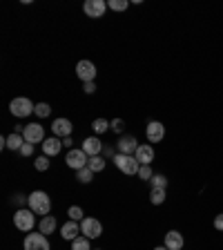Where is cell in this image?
Instances as JSON below:
<instances>
[{
    "label": "cell",
    "instance_id": "f1b7e54d",
    "mask_svg": "<svg viewBox=\"0 0 223 250\" xmlns=\"http://www.w3.org/2000/svg\"><path fill=\"white\" fill-rule=\"evenodd\" d=\"M107 7L109 9H114V11H125L127 7H130V2H127V0H109Z\"/></svg>",
    "mask_w": 223,
    "mask_h": 250
},
{
    "label": "cell",
    "instance_id": "ab89813d",
    "mask_svg": "<svg viewBox=\"0 0 223 250\" xmlns=\"http://www.w3.org/2000/svg\"><path fill=\"white\" fill-rule=\"evenodd\" d=\"M92 250H103V248H92Z\"/></svg>",
    "mask_w": 223,
    "mask_h": 250
},
{
    "label": "cell",
    "instance_id": "7c38bea8",
    "mask_svg": "<svg viewBox=\"0 0 223 250\" xmlns=\"http://www.w3.org/2000/svg\"><path fill=\"white\" fill-rule=\"evenodd\" d=\"M116 147H119V154H136L139 141H136L132 134H123L119 139V143H116Z\"/></svg>",
    "mask_w": 223,
    "mask_h": 250
},
{
    "label": "cell",
    "instance_id": "d4e9b609",
    "mask_svg": "<svg viewBox=\"0 0 223 250\" xmlns=\"http://www.w3.org/2000/svg\"><path fill=\"white\" fill-rule=\"evenodd\" d=\"M92 130L96 132V134H105V132L109 130V121H105V119H94Z\"/></svg>",
    "mask_w": 223,
    "mask_h": 250
},
{
    "label": "cell",
    "instance_id": "9c48e42d",
    "mask_svg": "<svg viewBox=\"0 0 223 250\" xmlns=\"http://www.w3.org/2000/svg\"><path fill=\"white\" fill-rule=\"evenodd\" d=\"M27 143H42L45 141V130H42L41 123H29L25 125V132H22Z\"/></svg>",
    "mask_w": 223,
    "mask_h": 250
},
{
    "label": "cell",
    "instance_id": "8992f818",
    "mask_svg": "<svg viewBox=\"0 0 223 250\" xmlns=\"http://www.w3.org/2000/svg\"><path fill=\"white\" fill-rule=\"evenodd\" d=\"M87 161L89 156L85 154L83 150H69L67 156H65V163H67V167H72V170H83V167H87Z\"/></svg>",
    "mask_w": 223,
    "mask_h": 250
},
{
    "label": "cell",
    "instance_id": "30bf717a",
    "mask_svg": "<svg viewBox=\"0 0 223 250\" xmlns=\"http://www.w3.org/2000/svg\"><path fill=\"white\" fill-rule=\"evenodd\" d=\"M83 11L89 18H103L105 11H107V2H103V0H85Z\"/></svg>",
    "mask_w": 223,
    "mask_h": 250
},
{
    "label": "cell",
    "instance_id": "d6a6232c",
    "mask_svg": "<svg viewBox=\"0 0 223 250\" xmlns=\"http://www.w3.org/2000/svg\"><path fill=\"white\" fill-rule=\"evenodd\" d=\"M20 154L22 156H31V154H34V143H25V146L20 147Z\"/></svg>",
    "mask_w": 223,
    "mask_h": 250
},
{
    "label": "cell",
    "instance_id": "3957f363",
    "mask_svg": "<svg viewBox=\"0 0 223 250\" xmlns=\"http://www.w3.org/2000/svg\"><path fill=\"white\" fill-rule=\"evenodd\" d=\"M112 161H114V166L119 167L123 174H130V177L132 174H139V170H141V163L136 161L134 154H116Z\"/></svg>",
    "mask_w": 223,
    "mask_h": 250
},
{
    "label": "cell",
    "instance_id": "7a4b0ae2",
    "mask_svg": "<svg viewBox=\"0 0 223 250\" xmlns=\"http://www.w3.org/2000/svg\"><path fill=\"white\" fill-rule=\"evenodd\" d=\"M34 210L31 208H20V210H16L14 214V226L18 230H22V232H31L34 230V226H36V217H34Z\"/></svg>",
    "mask_w": 223,
    "mask_h": 250
},
{
    "label": "cell",
    "instance_id": "f35d334b",
    "mask_svg": "<svg viewBox=\"0 0 223 250\" xmlns=\"http://www.w3.org/2000/svg\"><path fill=\"white\" fill-rule=\"evenodd\" d=\"M154 250H167V248H165V246H156Z\"/></svg>",
    "mask_w": 223,
    "mask_h": 250
},
{
    "label": "cell",
    "instance_id": "52a82bcc",
    "mask_svg": "<svg viewBox=\"0 0 223 250\" xmlns=\"http://www.w3.org/2000/svg\"><path fill=\"white\" fill-rule=\"evenodd\" d=\"M25 250H49V241H47V234L42 232H29L25 237Z\"/></svg>",
    "mask_w": 223,
    "mask_h": 250
},
{
    "label": "cell",
    "instance_id": "cb8c5ba5",
    "mask_svg": "<svg viewBox=\"0 0 223 250\" xmlns=\"http://www.w3.org/2000/svg\"><path fill=\"white\" fill-rule=\"evenodd\" d=\"M72 250H92V246H89V239L87 237H76V239L72 241Z\"/></svg>",
    "mask_w": 223,
    "mask_h": 250
},
{
    "label": "cell",
    "instance_id": "7402d4cb",
    "mask_svg": "<svg viewBox=\"0 0 223 250\" xmlns=\"http://www.w3.org/2000/svg\"><path fill=\"white\" fill-rule=\"evenodd\" d=\"M165 190H159V188H152V192H150V203L152 206H161L163 201H165Z\"/></svg>",
    "mask_w": 223,
    "mask_h": 250
},
{
    "label": "cell",
    "instance_id": "5bb4252c",
    "mask_svg": "<svg viewBox=\"0 0 223 250\" xmlns=\"http://www.w3.org/2000/svg\"><path fill=\"white\" fill-rule=\"evenodd\" d=\"M72 130H74V125L69 119H54L52 123V132L54 136H62V139H67V136H72Z\"/></svg>",
    "mask_w": 223,
    "mask_h": 250
},
{
    "label": "cell",
    "instance_id": "8d00e7d4",
    "mask_svg": "<svg viewBox=\"0 0 223 250\" xmlns=\"http://www.w3.org/2000/svg\"><path fill=\"white\" fill-rule=\"evenodd\" d=\"M103 152H105V156H112V159H114V156H116L114 147H103Z\"/></svg>",
    "mask_w": 223,
    "mask_h": 250
},
{
    "label": "cell",
    "instance_id": "e575fe53",
    "mask_svg": "<svg viewBox=\"0 0 223 250\" xmlns=\"http://www.w3.org/2000/svg\"><path fill=\"white\" fill-rule=\"evenodd\" d=\"M214 228H217L219 232H223V212H219L217 217H214Z\"/></svg>",
    "mask_w": 223,
    "mask_h": 250
},
{
    "label": "cell",
    "instance_id": "e0dca14e",
    "mask_svg": "<svg viewBox=\"0 0 223 250\" xmlns=\"http://www.w3.org/2000/svg\"><path fill=\"white\" fill-rule=\"evenodd\" d=\"M62 147L65 146H62V141L58 139V136H49V139L42 141V152H45V156H56Z\"/></svg>",
    "mask_w": 223,
    "mask_h": 250
},
{
    "label": "cell",
    "instance_id": "6da1fadb",
    "mask_svg": "<svg viewBox=\"0 0 223 250\" xmlns=\"http://www.w3.org/2000/svg\"><path fill=\"white\" fill-rule=\"evenodd\" d=\"M31 210L36 214H42V217H47V214L52 212V199H49V194L42 192V190H36V192L29 194V203H27Z\"/></svg>",
    "mask_w": 223,
    "mask_h": 250
},
{
    "label": "cell",
    "instance_id": "4dcf8cb0",
    "mask_svg": "<svg viewBox=\"0 0 223 250\" xmlns=\"http://www.w3.org/2000/svg\"><path fill=\"white\" fill-rule=\"evenodd\" d=\"M152 177H154V170H152V166H141L139 179H143V181H150Z\"/></svg>",
    "mask_w": 223,
    "mask_h": 250
},
{
    "label": "cell",
    "instance_id": "4316f807",
    "mask_svg": "<svg viewBox=\"0 0 223 250\" xmlns=\"http://www.w3.org/2000/svg\"><path fill=\"white\" fill-rule=\"evenodd\" d=\"M76 179H78L81 183H92V181H94V172L89 170V167H83V170L76 172Z\"/></svg>",
    "mask_w": 223,
    "mask_h": 250
},
{
    "label": "cell",
    "instance_id": "f546056e",
    "mask_svg": "<svg viewBox=\"0 0 223 250\" xmlns=\"http://www.w3.org/2000/svg\"><path fill=\"white\" fill-rule=\"evenodd\" d=\"M67 214H69V219H72V221H78V224H81V221L85 219V212H83L81 208H78V206H72Z\"/></svg>",
    "mask_w": 223,
    "mask_h": 250
},
{
    "label": "cell",
    "instance_id": "9a60e30c",
    "mask_svg": "<svg viewBox=\"0 0 223 250\" xmlns=\"http://www.w3.org/2000/svg\"><path fill=\"white\" fill-rule=\"evenodd\" d=\"M81 150L87 156H99L101 150H103V141H101L99 136H87V139L83 141V147H81Z\"/></svg>",
    "mask_w": 223,
    "mask_h": 250
},
{
    "label": "cell",
    "instance_id": "484cf974",
    "mask_svg": "<svg viewBox=\"0 0 223 250\" xmlns=\"http://www.w3.org/2000/svg\"><path fill=\"white\" fill-rule=\"evenodd\" d=\"M150 186L152 188H159V190H165V188H167V177H165V174H154V177L150 179Z\"/></svg>",
    "mask_w": 223,
    "mask_h": 250
},
{
    "label": "cell",
    "instance_id": "ffe728a7",
    "mask_svg": "<svg viewBox=\"0 0 223 250\" xmlns=\"http://www.w3.org/2000/svg\"><path fill=\"white\" fill-rule=\"evenodd\" d=\"M25 143H27V141H25V136H22V134H16V132H14V134L7 136V147H9V150H14V152H20V147L25 146Z\"/></svg>",
    "mask_w": 223,
    "mask_h": 250
},
{
    "label": "cell",
    "instance_id": "277c9868",
    "mask_svg": "<svg viewBox=\"0 0 223 250\" xmlns=\"http://www.w3.org/2000/svg\"><path fill=\"white\" fill-rule=\"evenodd\" d=\"M9 109H11V114H14V116L25 119V116H29L31 112L36 109V103H31L27 96H16V99L9 103Z\"/></svg>",
    "mask_w": 223,
    "mask_h": 250
},
{
    "label": "cell",
    "instance_id": "d6986e66",
    "mask_svg": "<svg viewBox=\"0 0 223 250\" xmlns=\"http://www.w3.org/2000/svg\"><path fill=\"white\" fill-rule=\"evenodd\" d=\"M56 217H52V214H47V217L41 219V224H38V230H41L42 234H52L56 232Z\"/></svg>",
    "mask_w": 223,
    "mask_h": 250
},
{
    "label": "cell",
    "instance_id": "d590c367",
    "mask_svg": "<svg viewBox=\"0 0 223 250\" xmlns=\"http://www.w3.org/2000/svg\"><path fill=\"white\" fill-rule=\"evenodd\" d=\"M83 92L85 94H94V92H96V83H94V81H89V83H83Z\"/></svg>",
    "mask_w": 223,
    "mask_h": 250
},
{
    "label": "cell",
    "instance_id": "83f0119b",
    "mask_svg": "<svg viewBox=\"0 0 223 250\" xmlns=\"http://www.w3.org/2000/svg\"><path fill=\"white\" fill-rule=\"evenodd\" d=\"M34 167H36L38 172H45V170H49V156H38L36 161H34Z\"/></svg>",
    "mask_w": 223,
    "mask_h": 250
},
{
    "label": "cell",
    "instance_id": "ba28073f",
    "mask_svg": "<svg viewBox=\"0 0 223 250\" xmlns=\"http://www.w3.org/2000/svg\"><path fill=\"white\" fill-rule=\"evenodd\" d=\"M145 136L150 143H161V141L165 139V125H163L161 121H150L145 127Z\"/></svg>",
    "mask_w": 223,
    "mask_h": 250
},
{
    "label": "cell",
    "instance_id": "4fadbf2b",
    "mask_svg": "<svg viewBox=\"0 0 223 250\" xmlns=\"http://www.w3.org/2000/svg\"><path fill=\"white\" fill-rule=\"evenodd\" d=\"M163 246H165L167 250H183V246H185V239H183V234L179 232V230H170V232H165Z\"/></svg>",
    "mask_w": 223,
    "mask_h": 250
},
{
    "label": "cell",
    "instance_id": "74e56055",
    "mask_svg": "<svg viewBox=\"0 0 223 250\" xmlns=\"http://www.w3.org/2000/svg\"><path fill=\"white\" fill-rule=\"evenodd\" d=\"M62 146H65V147H72V146H74V139H72V136H67V139H62Z\"/></svg>",
    "mask_w": 223,
    "mask_h": 250
},
{
    "label": "cell",
    "instance_id": "8fae6325",
    "mask_svg": "<svg viewBox=\"0 0 223 250\" xmlns=\"http://www.w3.org/2000/svg\"><path fill=\"white\" fill-rule=\"evenodd\" d=\"M76 76L83 81V83H89L96 78V65L92 61H81L76 65Z\"/></svg>",
    "mask_w": 223,
    "mask_h": 250
},
{
    "label": "cell",
    "instance_id": "603a6c76",
    "mask_svg": "<svg viewBox=\"0 0 223 250\" xmlns=\"http://www.w3.org/2000/svg\"><path fill=\"white\" fill-rule=\"evenodd\" d=\"M34 114L38 119H47V116L52 114V105L49 103H36V109H34Z\"/></svg>",
    "mask_w": 223,
    "mask_h": 250
},
{
    "label": "cell",
    "instance_id": "836d02e7",
    "mask_svg": "<svg viewBox=\"0 0 223 250\" xmlns=\"http://www.w3.org/2000/svg\"><path fill=\"white\" fill-rule=\"evenodd\" d=\"M14 203L16 206H25V203H29V197H25V194H14Z\"/></svg>",
    "mask_w": 223,
    "mask_h": 250
},
{
    "label": "cell",
    "instance_id": "ac0fdd59",
    "mask_svg": "<svg viewBox=\"0 0 223 250\" xmlns=\"http://www.w3.org/2000/svg\"><path fill=\"white\" fill-rule=\"evenodd\" d=\"M78 232H81V224H78V221H72V219L61 228V237L65 241H74L76 237H81Z\"/></svg>",
    "mask_w": 223,
    "mask_h": 250
},
{
    "label": "cell",
    "instance_id": "2e32d148",
    "mask_svg": "<svg viewBox=\"0 0 223 250\" xmlns=\"http://www.w3.org/2000/svg\"><path fill=\"white\" fill-rule=\"evenodd\" d=\"M136 161L141 163V166H150L152 161H154V147H152V143H143V146H139V150H136Z\"/></svg>",
    "mask_w": 223,
    "mask_h": 250
},
{
    "label": "cell",
    "instance_id": "5b68a950",
    "mask_svg": "<svg viewBox=\"0 0 223 250\" xmlns=\"http://www.w3.org/2000/svg\"><path fill=\"white\" fill-rule=\"evenodd\" d=\"M81 232H83V237H87V239H99L101 234H103V224L94 217H85L83 221H81Z\"/></svg>",
    "mask_w": 223,
    "mask_h": 250
},
{
    "label": "cell",
    "instance_id": "1f68e13d",
    "mask_svg": "<svg viewBox=\"0 0 223 250\" xmlns=\"http://www.w3.org/2000/svg\"><path fill=\"white\" fill-rule=\"evenodd\" d=\"M109 130L114 132V134H119V136H121V132L125 130V121H123V119H114L112 123H109Z\"/></svg>",
    "mask_w": 223,
    "mask_h": 250
},
{
    "label": "cell",
    "instance_id": "44dd1931",
    "mask_svg": "<svg viewBox=\"0 0 223 250\" xmlns=\"http://www.w3.org/2000/svg\"><path fill=\"white\" fill-rule=\"evenodd\" d=\"M87 167L92 172H103L105 170V159L103 156H89V161H87Z\"/></svg>",
    "mask_w": 223,
    "mask_h": 250
}]
</instances>
